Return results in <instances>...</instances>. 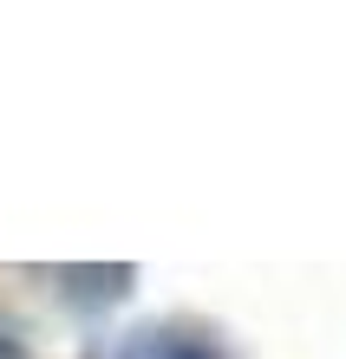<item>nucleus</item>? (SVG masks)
Listing matches in <instances>:
<instances>
[{
    "label": "nucleus",
    "instance_id": "1",
    "mask_svg": "<svg viewBox=\"0 0 346 359\" xmlns=\"http://www.w3.org/2000/svg\"><path fill=\"white\" fill-rule=\"evenodd\" d=\"M105 359H229V353L215 346L203 327H183V320H150V327L118 333Z\"/></svg>",
    "mask_w": 346,
    "mask_h": 359
},
{
    "label": "nucleus",
    "instance_id": "2",
    "mask_svg": "<svg viewBox=\"0 0 346 359\" xmlns=\"http://www.w3.org/2000/svg\"><path fill=\"white\" fill-rule=\"evenodd\" d=\"M53 281H66V294L79 307H112V301H124L131 294V281H138V268H53Z\"/></svg>",
    "mask_w": 346,
    "mask_h": 359
},
{
    "label": "nucleus",
    "instance_id": "3",
    "mask_svg": "<svg viewBox=\"0 0 346 359\" xmlns=\"http://www.w3.org/2000/svg\"><path fill=\"white\" fill-rule=\"evenodd\" d=\"M0 359H27V353H20V346L7 340V333H0Z\"/></svg>",
    "mask_w": 346,
    "mask_h": 359
}]
</instances>
